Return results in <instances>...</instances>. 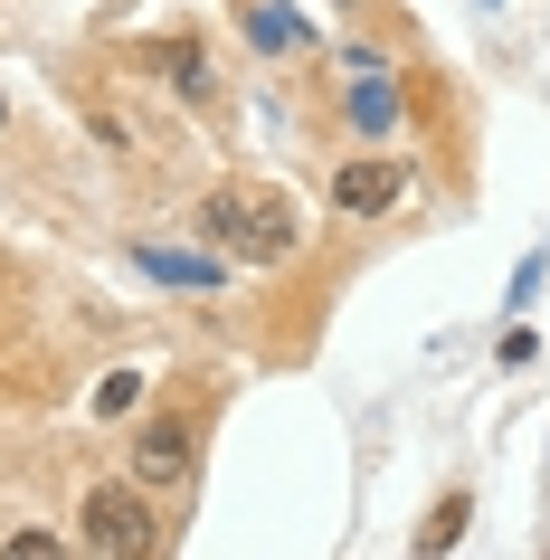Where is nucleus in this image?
I'll list each match as a JSON object with an SVG mask.
<instances>
[{"label":"nucleus","mask_w":550,"mask_h":560,"mask_svg":"<svg viewBox=\"0 0 550 560\" xmlns=\"http://www.w3.org/2000/svg\"><path fill=\"white\" fill-rule=\"evenodd\" d=\"M200 237H209V247H229V257H247V266H285L294 247H304V219H294L285 190L219 180V190L200 200Z\"/></svg>","instance_id":"nucleus-1"},{"label":"nucleus","mask_w":550,"mask_h":560,"mask_svg":"<svg viewBox=\"0 0 550 560\" xmlns=\"http://www.w3.org/2000/svg\"><path fill=\"white\" fill-rule=\"evenodd\" d=\"M77 541L86 551H115V560H133V551H162V523H152V494L124 475V485H95L86 503H77Z\"/></svg>","instance_id":"nucleus-2"},{"label":"nucleus","mask_w":550,"mask_h":560,"mask_svg":"<svg viewBox=\"0 0 550 560\" xmlns=\"http://www.w3.org/2000/svg\"><path fill=\"white\" fill-rule=\"evenodd\" d=\"M124 466H133V485H143V494H180V485H190V466H200V428H190V418H152L143 438L124 446Z\"/></svg>","instance_id":"nucleus-3"},{"label":"nucleus","mask_w":550,"mask_h":560,"mask_svg":"<svg viewBox=\"0 0 550 560\" xmlns=\"http://www.w3.org/2000/svg\"><path fill=\"white\" fill-rule=\"evenodd\" d=\"M399 190H408V172H399V162H379V152H361V162H342V172H332V200H342L351 219L399 209Z\"/></svg>","instance_id":"nucleus-4"},{"label":"nucleus","mask_w":550,"mask_h":560,"mask_svg":"<svg viewBox=\"0 0 550 560\" xmlns=\"http://www.w3.org/2000/svg\"><path fill=\"white\" fill-rule=\"evenodd\" d=\"M152 67L172 77L180 95H209V67H200V38H152Z\"/></svg>","instance_id":"nucleus-5"},{"label":"nucleus","mask_w":550,"mask_h":560,"mask_svg":"<svg viewBox=\"0 0 550 560\" xmlns=\"http://www.w3.org/2000/svg\"><path fill=\"white\" fill-rule=\"evenodd\" d=\"M389 115H399L389 77H361V86H351V124H361V133H389Z\"/></svg>","instance_id":"nucleus-6"},{"label":"nucleus","mask_w":550,"mask_h":560,"mask_svg":"<svg viewBox=\"0 0 550 560\" xmlns=\"http://www.w3.org/2000/svg\"><path fill=\"white\" fill-rule=\"evenodd\" d=\"M143 266H152V276H172V285H209V276H219L209 257H172V247H143Z\"/></svg>","instance_id":"nucleus-7"},{"label":"nucleus","mask_w":550,"mask_h":560,"mask_svg":"<svg viewBox=\"0 0 550 560\" xmlns=\"http://www.w3.org/2000/svg\"><path fill=\"white\" fill-rule=\"evenodd\" d=\"M456 532H465V494H446V503L428 513V523H418V551H446Z\"/></svg>","instance_id":"nucleus-8"},{"label":"nucleus","mask_w":550,"mask_h":560,"mask_svg":"<svg viewBox=\"0 0 550 560\" xmlns=\"http://www.w3.org/2000/svg\"><path fill=\"white\" fill-rule=\"evenodd\" d=\"M133 399H143V381H133V371H115V381L95 389V409H105V418H124V409H133Z\"/></svg>","instance_id":"nucleus-9"},{"label":"nucleus","mask_w":550,"mask_h":560,"mask_svg":"<svg viewBox=\"0 0 550 560\" xmlns=\"http://www.w3.org/2000/svg\"><path fill=\"white\" fill-rule=\"evenodd\" d=\"M247 30H257V48H294V38H304V30H294V20H285V10H257Z\"/></svg>","instance_id":"nucleus-10"},{"label":"nucleus","mask_w":550,"mask_h":560,"mask_svg":"<svg viewBox=\"0 0 550 560\" xmlns=\"http://www.w3.org/2000/svg\"><path fill=\"white\" fill-rule=\"evenodd\" d=\"M0 124H10V105H0Z\"/></svg>","instance_id":"nucleus-11"}]
</instances>
